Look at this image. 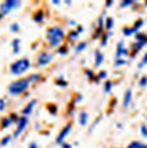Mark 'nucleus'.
<instances>
[{
	"mask_svg": "<svg viewBox=\"0 0 147 148\" xmlns=\"http://www.w3.org/2000/svg\"><path fill=\"white\" fill-rule=\"evenodd\" d=\"M63 39H65V32L59 26H53L47 30L46 40L51 47H59L61 43L63 42Z\"/></svg>",
	"mask_w": 147,
	"mask_h": 148,
	"instance_id": "obj_1",
	"label": "nucleus"
},
{
	"mask_svg": "<svg viewBox=\"0 0 147 148\" xmlns=\"http://www.w3.org/2000/svg\"><path fill=\"white\" fill-rule=\"evenodd\" d=\"M30 86V81L27 78H23V79H16V81L11 82L8 85V93L11 96H18V94H22L23 92L28 89Z\"/></svg>",
	"mask_w": 147,
	"mask_h": 148,
	"instance_id": "obj_2",
	"label": "nucleus"
},
{
	"mask_svg": "<svg viewBox=\"0 0 147 148\" xmlns=\"http://www.w3.org/2000/svg\"><path fill=\"white\" fill-rule=\"evenodd\" d=\"M28 69H30V59L28 58L18 59L16 62H14L11 66H10V71H11L14 75H20V74L26 73Z\"/></svg>",
	"mask_w": 147,
	"mask_h": 148,
	"instance_id": "obj_3",
	"label": "nucleus"
},
{
	"mask_svg": "<svg viewBox=\"0 0 147 148\" xmlns=\"http://www.w3.org/2000/svg\"><path fill=\"white\" fill-rule=\"evenodd\" d=\"M143 26H144V20L143 19H138L132 26H126V27H123V35L124 36L136 35Z\"/></svg>",
	"mask_w": 147,
	"mask_h": 148,
	"instance_id": "obj_4",
	"label": "nucleus"
},
{
	"mask_svg": "<svg viewBox=\"0 0 147 148\" xmlns=\"http://www.w3.org/2000/svg\"><path fill=\"white\" fill-rule=\"evenodd\" d=\"M20 4H22L20 0H7V1L1 3V5H0V12H1L3 15H7L8 12L12 11L14 8L20 7Z\"/></svg>",
	"mask_w": 147,
	"mask_h": 148,
	"instance_id": "obj_5",
	"label": "nucleus"
},
{
	"mask_svg": "<svg viewBox=\"0 0 147 148\" xmlns=\"http://www.w3.org/2000/svg\"><path fill=\"white\" fill-rule=\"evenodd\" d=\"M53 59H54V54H53V53H49V51H42V53L38 55L37 63H38V66H47V65H49Z\"/></svg>",
	"mask_w": 147,
	"mask_h": 148,
	"instance_id": "obj_6",
	"label": "nucleus"
},
{
	"mask_svg": "<svg viewBox=\"0 0 147 148\" xmlns=\"http://www.w3.org/2000/svg\"><path fill=\"white\" fill-rule=\"evenodd\" d=\"M70 131H72V123H69V124H66L63 128L61 129V132L58 133V136H57V139H55V144H59L61 145L63 141H65V139L68 136H69Z\"/></svg>",
	"mask_w": 147,
	"mask_h": 148,
	"instance_id": "obj_7",
	"label": "nucleus"
},
{
	"mask_svg": "<svg viewBox=\"0 0 147 148\" xmlns=\"http://www.w3.org/2000/svg\"><path fill=\"white\" fill-rule=\"evenodd\" d=\"M27 124H28V119H27V117H26V116L20 117L19 123H18V127H16V129H15V133H14V137H15V139H16V137H19L20 135H22V132L26 129Z\"/></svg>",
	"mask_w": 147,
	"mask_h": 148,
	"instance_id": "obj_8",
	"label": "nucleus"
},
{
	"mask_svg": "<svg viewBox=\"0 0 147 148\" xmlns=\"http://www.w3.org/2000/svg\"><path fill=\"white\" fill-rule=\"evenodd\" d=\"M128 55H130V51H128V49L124 47V42L119 40L116 45V59L123 58V57H128Z\"/></svg>",
	"mask_w": 147,
	"mask_h": 148,
	"instance_id": "obj_9",
	"label": "nucleus"
},
{
	"mask_svg": "<svg viewBox=\"0 0 147 148\" xmlns=\"http://www.w3.org/2000/svg\"><path fill=\"white\" fill-rule=\"evenodd\" d=\"M132 101V90L131 89H127L126 93H124V97H123V108H128L130 104Z\"/></svg>",
	"mask_w": 147,
	"mask_h": 148,
	"instance_id": "obj_10",
	"label": "nucleus"
},
{
	"mask_svg": "<svg viewBox=\"0 0 147 148\" xmlns=\"http://www.w3.org/2000/svg\"><path fill=\"white\" fill-rule=\"evenodd\" d=\"M103 62H104V55H103L101 50L97 49V50L95 51V67H100Z\"/></svg>",
	"mask_w": 147,
	"mask_h": 148,
	"instance_id": "obj_11",
	"label": "nucleus"
},
{
	"mask_svg": "<svg viewBox=\"0 0 147 148\" xmlns=\"http://www.w3.org/2000/svg\"><path fill=\"white\" fill-rule=\"evenodd\" d=\"M35 105H37V100H32V101H30V102L27 104V105H26V106L23 108V110H22V114L27 117L28 114H30V113L32 112V109H34V106H35Z\"/></svg>",
	"mask_w": 147,
	"mask_h": 148,
	"instance_id": "obj_12",
	"label": "nucleus"
},
{
	"mask_svg": "<svg viewBox=\"0 0 147 148\" xmlns=\"http://www.w3.org/2000/svg\"><path fill=\"white\" fill-rule=\"evenodd\" d=\"M88 120H89V114L85 110H82V112L78 113V123H80V125L85 127V125L88 124Z\"/></svg>",
	"mask_w": 147,
	"mask_h": 148,
	"instance_id": "obj_13",
	"label": "nucleus"
},
{
	"mask_svg": "<svg viewBox=\"0 0 147 148\" xmlns=\"http://www.w3.org/2000/svg\"><path fill=\"white\" fill-rule=\"evenodd\" d=\"M32 20H34L35 23H42L43 20H45V12L41 11V10L37 11L34 15H32Z\"/></svg>",
	"mask_w": 147,
	"mask_h": 148,
	"instance_id": "obj_14",
	"label": "nucleus"
},
{
	"mask_svg": "<svg viewBox=\"0 0 147 148\" xmlns=\"http://www.w3.org/2000/svg\"><path fill=\"white\" fill-rule=\"evenodd\" d=\"M146 46V43H142V42H136L135 40V43L131 46V53H132V55H135L136 53L139 50H142V47H144Z\"/></svg>",
	"mask_w": 147,
	"mask_h": 148,
	"instance_id": "obj_15",
	"label": "nucleus"
},
{
	"mask_svg": "<svg viewBox=\"0 0 147 148\" xmlns=\"http://www.w3.org/2000/svg\"><path fill=\"white\" fill-rule=\"evenodd\" d=\"M127 148H147V144L146 143H142V141H131L130 144L127 145Z\"/></svg>",
	"mask_w": 147,
	"mask_h": 148,
	"instance_id": "obj_16",
	"label": "nucleus"
},
{
	"mask_svg": "<svg viewBox=\"0 0 147 148\" xmlns=\"http://www.w3.org/2000/svg\"><path fill=\"white\" fill-rule=\"evenodd\" d=\"M78 36H80V34H78L76 30H70V31L68 32V36H66V38L69 39L70 42H74V40H77L78 39Z\"/></svg>",
	"mask_w": 147,
	"mask_h": 148,
	"instance_id": "obj_17",
	"label": "nucleus"
},
{
	"mask_svg": "<svg viewBox=\"0 0 147 148\" xmlns=\"http://www.w3.org/2000/svg\"><path fill=\"white\" fill-rule=\"evenodd\" d=\"M111 35H112V32L111 31H107V32H104V35L101 36V40H100V45L103 47L104 46H107V43H108V39L111 38Z\"/></svg>",
	"mask_w": 147,
	"mask_h": 148,
	"instance_id": "obj_18",
	"label": "nucleus"
},
{
	"mask_svg": "<svg viewBox=\"0 0 147 148\" xmlns=\"http://www.w3.org/2000/svg\"><path fill=\"white\" fill-rule=\"evenodd\" d=\"M113 18H111V16H108V18H105V30L107 31H111L113 28Z\"/></svg>",
	"mask_w": 147,
	"mask_h": 148,
	"instance_id": "obj_19",
	"label": "nucleus"
},
{
	"mask_svg": "<svg viewBox=\"0 0 147 148\" xmlns=\"http://www.w3.org/2000/svg\"><path fill=\"white\" fill-rule=\"evenodd\" d=\"M135 40H136V42L147 43V34H143V32H138V34L135 35Z\"/></svg>",
	"mask_w": 147,
	"mask_h": 148,
	"instance_id": "obj_20",
	"label": "nucleus"
},
{
	"mask_svg": "<svg viewBox=\"0 0 147 148\" xmlns=\"http://www.w3.org/2000/svg\"><path fill=\"white\" fill-rule=\"evenodd\" d=\"M11 124H12V121L10 120V117H3L0 127H1V129H6V128H8V127H11Z\"/></svg>",
	"mask_w": 147,
	"mask_h": 148,
	"instance_id": "obj_21",
	"label": "nucleus"
},
{
	"mask_svg": "<svg viewBox=\"0 0 147 148\" xmlns=\"http://www.w3.org/2000/svg\"><path fill=\"white\" fill-rule=\"evenodd\" d=\"M19 45H20V39H14L12 40V47H14V54H19V51H20V49H19Z\"/></svg>",
	"mask_w": 147,
	"mask_h": 148,
	"instance_id": "obj_22",
	"label": "nucleus"
},
{
	"mask_svg": "<svg viewBox=\"0 0 147 148\" xmlns=\"http://www.w3.org/2000/svg\"><path fill=\"white\" fill-rule=\"evenodd\" d=\"M86 47H88V42H80V43L77 45V46H76L74 51H76V53H81V51L85 50Z\"/></svg>",
	"mask_w": 147,
	"mask_h": 148,
	"instance_id": "obj_23",
	"label": "nucleus"
},
{
	"mask_svg": "<svg viewBox=\"0 0 147 148\" xmlns=\"http://www.w3.org/2000/svg\"><path fill=\"white\" fill-rule=\"evenodd\" d=\"M112 86H113V82L111 81V79H107V81L104 82V92L105 93H111Z\"/></svg>",
	"mask_w": 147,
	"mask_h": 148,
	"instance_id": "obj_24",
	"label": "nucleus"
},
{
	"mask_svg": "<svg viewBox=\"0 0 147 148\" xmlns=\"http://www.w3.org/2000/svg\"><path fill=\"white\" fill-rule=\"evenodd\" d=\"M57 53H58L59 55H66L69 53V47L65 46V45H61V46L57 49Z\"/></svg>",
	"mask_w": 147,
	"mask_h": 148,
	"instance_id": "obj_25",
	"label": "nucleus"
},
{
	"mask_svg": "<svg viewBox=\"0 0 147 148\" xmlns=\"http://www.w3.org/2000/svg\"><path fill=\"white\" fill-rule=\"evenodd\" d=\"M27 79L30 81V84H31V82H38V81H41V79H42V74H37V73L31 74Z\"/></svg>",
	"mask_w": 147,
	"mask_h": 148,
	"instance_id": "obj_26",
	"label": "nucleus"
},
{
	"mask_svg": "<svg viewBox=\"0 0 147 148\" xmlns=\"http://www.w3.org/2000/svg\"><path fill=\"white\" fill-rule=\"evenodd\" d=\"M55 85L59 86V88H66V86H68V81H66V79H63L62 77H59V78H57V79H55Z\"/></svg>",
	"mask_w": 147,
	"mask_h": 148,
	"instance_id": "obj_27",
	"label": "nucleus"
},
{
	"mask_svg": "<svg viewBox=\"0 0 147 148\" xmlns=\"http://www.w3.org/2000/svg\"><path fill=\"white\" fill-rule=\"evenodd\" d=\"M107 75H108V73H107L105 70L99 71V74L96 75V79H95V82H99L100 79H105V78H107Z\"/></svg>",
	"mask_w": 147,
	"mask_h": 148,
	"instance_id": "obj_28",
	"label": "nucleus"
},
{
	"mask_svg": "<svg viewBox=\"0 0 147 148\" xmlns=\"http://www.w3.org/2000/svg\"><path fill=\"white\" fill-rule=\"evenodd\" d=\"M132 4H135V1H134V0H124V1H120V8L131 7Z\"/></svg>",
	"mask_w": 147,
	"mask_h": 148,
	"instance_id": "obj_29",
	"label": "nucleus"
},
{
	"mask_svg": "<svg viewBox=\"0 0 147 148\" xmlns=\"http://www.w3.org/2000/svg\"><path fill=\"white\" fill-rule=\"evenodd\" d=\"M11 139H12L11 135H7V136H4L3 139L0 140V145H1V147H6V145L10 143V140H11Z\"/></svg>",
	"mask_w": 147,
	"mask_h": 148,
	"instance_id": "obj_30",
	"label": "nucleus"
},
{
	"mask_svg": "<svg viewBox=\"0 0 147 148\" xmlns=\"http://www.w3.org/2000/svg\"><path fill=\"white\" fill-rule=\"evenodd\" d=\"M85 75L89 78V79H92V81L96 79V75H95V73H93L92 69H85Z\"/></svg>",
	"mask_w": 147,
	"mask_h": 148,
	"instance_id": "obj_31",
	"label": "nucleus"
},
{
	"mask_svg": "<svg viewBox=\"0 0 147 148\" xmlns=\"http://www.w3.org/2000/svg\"><path fill=\"white\" fill-rule=\"evenodd\" d=\"M8 117H10V120H11L12 123H16V124H18V123H19V120H20V117L18 116L16 113H11Z\"/></svg>",
	"mask_w": 147,
	"mask_h": 148,
	"instance_id": "obj_32",
	"label": "nucleus"
},
{
	"mask_svg": "<svg viewBox=\"0 0 147 148\" xmlns=\"http://www.w3.org/2000/svg\"><path fill=\"white\" fill-rule=\"evenodd\" d=\"M127 63V61L123 58H119V59H115V67H119V66H123V65H126Z\"/></svg>",
	"mask_w": 147,
	"mask_h": 148,
	"instance_id": "obj_33",
	"label": "nucleus"
},
{
	"mask_svg": "<svg viewBox=\"0 0 147 148\" xmlns=\"http://www.w3.org/2000/svg\"><path fill=\"white\" fill-rule=\"evenodd\" d=\"M47 110H49L51 114H55V113H57V106H55L54 104H49V105H47Z\"/></svg>",
	"mask_w": 147,
	"mask_h": 148,
	"instance_id": "obj_34",
	"label": "nucleus"
},
{
	"mask_svg": "<svg viewBox=\"0 0 147 148\" xmlns=\"http://www.w3.org/2000/svg\"><path fill=\"white\" fill-rule=\"evenodd\" d=\"M140 133L143 137H147V124H142L140 125Z\"/></svg>",
	"mask_w": 147,
	"mask_h": 148,
	"instance_id": "obj_35",
	"label": "nucleus"
},
{
	"mask_svg": "<svg viewBox=\"0 0 147 148\" xmlns=\"http://www.w3.org/2000/svg\"><path fill=\"white\" fill-rule=\"evenodd\" d=\"M146 65H147V53L144 54L143 58H142V61H140V63L138 65V67H139V69H142V67H144Z\"/></svg>",
	"mask_w": 147,
	"mask_h": 148,
	"instance_id": "obj_36",
	"label": "nucleus"
},
{
	"mask_svg": "<svg viewBox=\"0 0 147 148\" xmlns=\"http://www.w3.org/2000/svg\"><path fill=\"white\" fill-rule=\"evenodd\" d=\"M139 86H140V88H146V86H147V75H144V77L140 78Z\"/></svg>",
	"mask_w": 147,
	"mask_h": 148,
	"instance_id": "obj_37",
	"label": "nucleus"
},
{
	"mask_svg": "<svg viewBox=\"0 0 147 148\" xmlns=\"http://www.w3.org/2000/svg\"><path fill=\"white\" fill-rule=\"evenodd\" d=\"M11 31L12 32H18V31H19V24H18V23L12 24V26H11Z\"/></svg>",
	"mask_w": 147,
	"mask_h": 148,
	"instance_id": "obj_38",
	"label": "nucleus"
},
{
	"mask_svg": "<svg viewBox=\"0 0 147 148\" xmlns=\"http://www.w3.org/2000/svg\"><path fill=\"white\" fill-rule=\"evenodd\" d=\"M4 109H6V100L0 98V112H3Z\"/></svg>",
	"mask_w": 147,
	"mask_h": 148,
	"instance_id": "obj_39",
	"label": "nucleus"
},
{
	"mask_svg": "<svg viewBox=\"0 0 147 148\" xmlns=\"http://www.w3.org/2000/svg\"><path fill=\"white\" fill-rule=\"evenodd\" d=\"M112 4H113V1H112V0H107V1H105V7H107V8H109V7H111V5H112Z\"/></svg>",
	"mask_w": 147,
	"mask_h": 148,
	"instance_id": "obj_40",
	"label": "nucleus"
},
{
	"mask_svg": "<svg viewBox=\"0 0 147 148\" xmlns=\"http://www.w3.org/2000/svg\"><path fill=\"white\" fill-rule=\"evenodd\" d=\"M28 148H39V147H38V144H37V143H34V141H32V143H30V144H28Z\"/></svg>",
	"mask_w": 147,
	"mask_h": 148,
	"instance_id": "obj_41",
	"label": "nucleus"
},
{
	"mask_svg": "<svg viewBox=\"0 0 147 148\" xmlns=\"http://www.w3.org/2000/svg\"><path fill=\"white\" fill-rule=\"evenodd\" d=\"M76 31H77L78 34H81V32L84 31V27H82V26H77V28H76Z\"/></svg>",
	"mask_w": 147,
	"mask_h": 148,
	"instance_id": "obj_42",
	"label": "nucleus"
},
{
	"mask_svg": "<svg viewBox=\"0 0 147 148\" xmlns=\"http://www.w3.org/2000/svg\"><path fill=\"white\" fill-rule=\"evenodd\" d=\"M61 147H62V148H72V145H70V144H68V143H62V144H61Z\"/></svg>",
	"mask_w": 147,
	"mask_h": 148,
	"instance_id": "obj_43",
	"label": "nucleus"
},
{
	"mask_svg": "<svg viewBox=\"0 0 147 148\" xmlns=\"http://www.w3.org/2000/svg\"><path fill=\"white\" fill-rule=\"evenodd\" d=\"M51 3L54 4V5H59V4H61V1H59V0H53Z\"/></svg>",
	"mask_w": 147,
	"mask_h": 148,
	"instance_id": "obj_44",
	"label": "nucleus"
},
{
	"mask_svg": "<svg viewBox=\"0 0 147 148\" xmlns=\"http://www.w3.org/2000/svg\"><path fill=\"white\" fill-rule=\"evenodd\" d=\"M3 18H4V15H3V14H1V12H0V20L3 19Z\"/></svg>",
	"mask_w": 147,
	"mask_h": 148,
	"instance_id": "obj_45",
	"label": "nucleus"
}]
</instances>
